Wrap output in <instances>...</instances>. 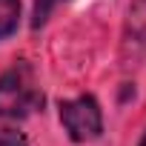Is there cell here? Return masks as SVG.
Wrapping results in <instances>:
<instances>
[{"mask_svg": "<svg viewBox=\"0 0 146 146\" xmlns=\"http://www.w3.org/2000/svg\"><path fill=\"white\" fill-rule=\"evenodd\" d=\"M0 146H29V143H26L23 132L9 129V126H0Z\"/></svg>", "mask_w": 146, "mask_h": 146, "instance_id": "obj_5", "label": "cell"}, {"mask_svg": "<svg viewBox=\"0 0 146 146\" xmlns=\"http://www.w3.org/2000/svg\"><path fill=\"white\" fill-rule=\"evenodd\" d=\"M60 123L75 143H89L103 132V112L92 95H80L75 100L60 103Z\"/></svg>", "mask_w": 146, "mask_h": 146, "instance_id": "obj_2", "label": "cell"}, {"mask_svg": "<svg viewBox=\"0 0 146 146\" xmlns=\"http://www.w3.org/2000/svg\"><path fill=\"white\" fill-rule=\"evenodd\" d=\"M57 3H63V0H35V15H32V26H35V29H40V26L46 23L49 12H52V9H54Z\"/></svg>", "mask_w": 146, "mask_h": 146, "instance_id": "obj_4", "label": "cell"}, {"mask_svg": "<svg viewBox=\"0 0 146 146\" xmlns=\"http://www.w3.org/2000/svg\"><path fill=\"white\" fill-rule=\"evenodd\" d=\"M20 26V0H0V40H6Z\"/></svg>", "mask_w": 146, "mask_h": 146, "instance_id": "obj_3", "label": "cell"}, {"mask_svg": "<svg viewBox=\"0 0 146 146\" xmlns=\"http://www.w3.org/2000/svg\"><path fill=\"white\" fill-rule=\"evenodd\" d=\"M137 146H146V135H143V137H140V143H137Z\"/></svg>", "mask_w": 146, "mask_h": 146, "instance_id": "obj_6", "label": "cell"}, {"mask_svg": "<svg viewBox=\"0 0 146 146\" xmlns=\"http://www.w3.org/2000/svg\"><path fill=\"white\" fill-rule=\"evenodd\" d=\"M43 103H46L43 89L37 86L35 69L26 60L15 63L0 75V117L20 120L43 109Z\"/></svg>", "mask_w": 146, "mask_h": 146, "instance_id": "obj_1", "label": "cell"}]
</instances>
